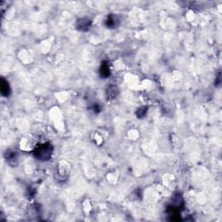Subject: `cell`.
<instances>
[{
    "label": "cell",
    "mask_w": 222,
    "mask_h": 222,
    "mask_svg": "<svg viewBox=\"0 0 222 222\" xmlns=\"http://www.w3.org/2000/svg\"><path fill=\"white\" fill-rule=\"evenodd\" d=\"M53 152V147L50 143H44L37 147L34 151V155L39 161H48Z\"/></svg>",
    "instance_id": "obj_1"
},
{
    "label": "cell",
    "mask_w": 222,
    "mask_h": 222,
    "mask_svg": "<svg viewBox=\"0 0 222 222\" xmlns=\"http://www.w3.org/2000/svg\"><path fill=\"white\" fill-rule=\"evenodd\" d=\"M91 24V21L87 18H82L77 21V27L78 30H82V31H87Z\"/></svg>",
    "instance_id": "obj_2"
},
{
    "label": "cell",
    "mask_w": 222,
    "mask_h": 222,
    "mask_svg": "<svg viewBox=\"0 0 222 222\" xmlns=\"http://www.w3.org/2000/svg\"><path fill=\"white\" fill-rule=\"evenodd\" d=\"M0 89H1V94L5 96H8L11 93V89L8 82L5 81V79L1 80V85H0Z\"/></svg>",
    "instance_id": "obj_3"
},
{
    "label": "cell",
    "mask_w": 222,
    "mask_h": 222,
    "mask_svg": "<svg viewBox=\"0 0 222 222\" xmlns=\"http://www.w3.org/2000/svg\"><path fill=\"white\" fill-rule=\"evenodd\" d=\"M100 74L102 77H108L110 75V70L107 64H103V65L100 68Z\"/></svg>",
    "instance_id": "obj_4"
},
{
    "label": "cell",
    "mask_w": 222,
    "mask_h": 222,
    "mask_svg": "<svg viewBox=\"0 0 222 222\" xmlns=\"http://www.w3.org/2000/svg\"><path fill=\"white\" fill-rule=\"evenodd\" d=\"M118 24L117 19L115 20V17L114 16H110L107 21H106V25L109 27V28H115Z\"/></svg>",
    "instance_id": "obj_5"
},
{
    "label": "cell",
    "mask_w": 222,
    "mask_h": 222,
    "mask_svg": "<svg viewBox=\"0 0 222 222\" xmlns=\"http://www.w3.org/2000/svg\"><path fill=\"white\" fill-rule=\"evenodd\" d=\"M5 158H6V161L11 164V162L12 161H17V157H16V152L13 151H6L5 153Z\"/></svg>",
    "instance_id": "obj_6"
},
{
    "label": "cell",
    "mask_w": 222,
    "mask_h": 222,
    "mask_svg": "<svg viewBox=\"0 0 222 222\" xmlns=\"http://www.w3.org/2000/svg\"><path fill=\"white\" fill-rule=\"evenodd\" d=\"M146 113H147V108H142V109H138V117H143L144 116L146 115Z\"/></svg>",
    "instance_id": "obj_7"
}]
</instances>
